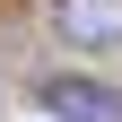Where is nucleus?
I'll return each mask as SVG.
<instances>
[{
	"label": "nucleus",
	"instance_id": "obj_1",
	"mask_svg": "<svg viewBox=\"0 0 122 122\" xmlns=\"http://www.w3.org/2000/svg\"><path fill=\"white\" fill-rule=\"evenodd\" d=\"M44 96H52V113H70V122H122V96L96 87V79H52Z\"/></svg>",
	"mask_w": 122,
	"mask_h": 122
},
{
	"label": "nucleus",
	"instance_id": "obj_2",
	"mask_svg": "<svg viewBox=\"0 0 122 122\" xmlns=\"http://www.w3.org/2000/svg\"><path fill=\"white\" fill-rule=\"evenodd\" d=\"M61 35L70 44H122V0H61Z\"/></svg>",
	"mask_w": 122,
	"mask_h": 122
}]
</instances>
